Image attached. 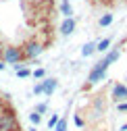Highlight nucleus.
<instances>
[{
	"label": "nucleus",
	"instance_id": "1",
	"mask_svg": "<svg viewBox=\"0 0 127 131\" xmlns=\"http://www.w3.org/2000/svg\"><path fill=\"white\" fill-rule=\"evenodd\" d=\"M0 131H19L17 114L10 106H2L0 110Z\"/></svg>",
	"mask_w": 127,
	"mask_h": 131
},
{
	"label": "nucleus",
	"instance_id": "2",
	"mask_svg": "<svg viewBox=\"0 0 127 131\" xmlns=\"http://www.w3.org/2000/svg\"><path fill=\"white\" fill-rule=\"evenodd\" d=\"M2 62L4 64H15L17 69H21V62H25L23 48L21 46H6L2 52Z\"/></svg>",
	"mask_w": 127,
	"mask_h": 131
},
{
	"label": "nucleus",
	"instance_id": "3",
	"mask_svg": "<svg viewBox=\"0 0 127 131\" xmlns=\"http://www.w3.org/2000/svg\"><path fill=\"white\" fill-rule=\"evenodd\" d=\"M21 48H23V56H25V60H34V58H38V56L46 50V44L40 42V40H29V42H25Z\"/></svg>",
	"mask_w": 127,
	"mask_h": 131
},
{
	"label": "nucleus",
	"instance_id": "4",
	"mask_svg": "<svg viewBox=\"0 0 127 131\" xmlns=\"http://www.w3.org/2000/svg\"><path fill=\"white\" fill-rule=\"evenodd\" d=\"M106 71H108V64H106L104 60H98V62L92 67L90 75H88V83H86V88H92V85H96L98 81H102V79L106 77Z\"/></svg>",
	"mask_w": 127,
	"mask_h": 131
},
{
	"label": "nucleus",
	"instance_id": "5",
	"mask_svg": "<svg viewBox=\"0 0 127 131\" xmlns=\"http://www.w3.org/2000/svg\"><path fill=\"white\" fill-rule=\"evenodd\" d=\"M110 98H113V102H125L127 100V85L125 83H115L113 85V92H110Z\"/></svg>",
	"mask_w": 127,
	"mask_h": 131
},
{
	"label": "nucleus",
	"instance_id": "6",
	"mask_svg": "<svg viewBox=\"0 0 127 131\" xmlns=\"http://www.w3.org/2000/svg\"><path fill=\"white\" fill-rule=\"evenodd\" d=\"M75 27H77V21H75L73 17H69V19H62L58 31H60V36H62V38H69L73 31H75Z\"/></svg>",
	"mask_w": 127,
	"mask_h": 131
},
{
	"label": "nucleus",
	"instance_id": "7",
	"mask_svg": "<svg viewBox=\"0 0 127 131\" xmlns=\"http://www.w3.org/2000/svg\"><path fill=\"white\" fill-rule=\"evenodd\" d=\"M40 83H42L44 96L48 98V96H52V94L56 92V88H58V79H54V77H48V79H42Z\"/></svg>",
	"mask_w": 127,
	"mask_h": 131
},
{
	"label": "nucleus",
	"instance_id": "8",
	"mask_svg": "<svg viewBox=\"0 0 127 131\" xmlns=\"http://www.w3.org/2000/svg\"><path fill=\"white\" fill-rule=\"evenodd\" d=\"M119 56H121V48H113V50H108L106 52V56L102 58L106 64H113V62H117L119 60Z\"/></svg>",
	"mask_w": 127,
	"mask_h": 131
},
{
	"label": "nucleus",
	"instance_id": "9",
	"mask_svg": "<svg viewBox=\"0 0 127 131\" xmlns=\"http://www.w3.org/2000/svg\"><path fill=\"white\" fill-rule=\"evenodd\" d=\"M60 15H62V19L73 17V6H71V0H62V2H60Z\"/></svg>",
	"mask_w": 127,
	"mask_h": 131
},
{
	"label": "nucleus",
	"instance_id": "10",
	"mask_svg": "<svg viewBox=\"0 0 127 131\" xmlns=\"http://www.w3.org/2000/svg\"><path fill=\"white\" fill-rule=\"evenodd\" d=\"M113 21H115V15L113 13H104L98 19V27H108V25H113Z\"/></svg>",
	"mask_w": 127,
	"mask_h": 131
},
{
	"label": "nucleus",
	"instance_id": "11",
	"mask_svg": "<svg viewBox=\"0 0 127 131\" xmlns=\"http://www.w3.org/2000/svg\"><path fill=\"white\" fill-rule=\"evenodd\" d=\"M110 44H113V40H110V38H104V40L96 42V52H108Z\"/></svg>",
	"mask_w": 127,
	"mask_h": 131
},
{
	"label": "nucleus",
	"instance_id": "12",
	"mask_svg": "<svg viewBox=\"0 0 127 131\" xmlns=\"http://www.w3.org/2000/svg\"><path fill=\"white\" fill-rule=\"evenodd\" d=\"M94 52H96V42H88V44H83V48H81V56H92Z\"/></svg>",
	"mask_w": 127,
	"mask_h": 131
},
{
	"label": "nucleus",
	"instance_id": "13",
	"mask_svg": "<svg viewBox=\"0 0 127 131\" xmlns=\"http://www.w3.org/2000/svg\"><path fill=\"white\" fill-rule=\"evenodd\" d=\"M29 121L34 123V125H40V123H42V114L36 112V110H34V112H29Z\"/></svg>",
	"mask_w": 127,
	"mask_h": 131
},
{
	"label": "nucleus",
	"instance_id": "14",
	"mask_svg": "<svg viewBox=\"0 0 127 131\" xmlns=\"http://www.w3.org/2000/svg\"><path fill=\"white\" fill-rule=\"evenodd\" d=\"M31 77H34V79H40V81H42V79L46 77V69H42V67H40V69H36V71H31Z\"/></svg>",
	"mask_w": 127,
	"mask_h": 131
},
{
	"label": "nucleus",
	"instance_id": "15",
	"mask_svg": "<svg viewBox=\"0 0 127 131\" xmlns=\"http://www.w3.org/2000/svg\"><path fill=\"white\" fill-rule=\"evenodd\" d=\"M31 75V71L27 69V67H21V69H17V77L19 79H25V77H29Z\"/></svg>",
	"mask_w": 127,
	"mask_h": 131
},
{
	"label": "nucleus",
	"instance_id": "16",
	"mask_svg": "<svg viewBox=\"0 0 127 131\" xmlns=\"http://www.w3.org/2000/svg\"><path fill=\"white\" fill-rule=\"evenodd\" d=\"M36 112H40V114L48 112V102H40V104H36Z\"/></svg>",
	"mask_w": 127,
	"mask_h": 131
},
{
	"label": "nucleus",
	"instance_id": "17",
	"mask_svg": "<svg viewBox=\"0 0 127 131\" xmlns=\"http://www.w3.org/2000/svg\"><path fill=\"white\" fill-rule=\"evenodd\" d=\"M58 119H60V114H52V117L48 119V127H50V129H54V127H56V123H58Z\"/></svg>",
	"mask_w": 127,
	"mask_h": 131
},
{
	"label": "nucleus",
	"instance_id": "18",
	"mask_svg": "<svg viewBox=\"0 0 127 131\" xmlns=\"http://www.w3.org/2000/svg\"><path fill=\"white\" fill-rule=\"evenodd\" d=\"M94 110H96V114H102V112H104V102H102V100H96Z\"/></svg>",
	"mask_w": 127,
	"mask_h": 131
},
{
	"label": "nucleus",
	"instance_id": "19",
	"mask_svg": "<svg viewBox=\"0 0 127 131\" xmlns=\"http://www.w3.org/2000/svg\"><path fill=\"white\" fill-rule=\"evenodd\" d=\"M75 125H77V127H83V125H86V119H83V117H81L79 112L75 114Z\"/></svg>",
	"mask_w": 127,
	"mask_h": 131
},
{
	"label": "nucleus",
	"instance_id": "20",
	"mask_svg": "<svg viewBox=\"0 0 127 131\" xmlns=\"http://www.w3.org/2000/svg\"><path fill=\"white\" fill-rule=\"evenodd\" d=\"M34 94H36V96H44V90H42V83H36V85H34Z\"/></svg>",
	"mask_w": 127,
	"mask_h": 131
},
{
	"label": "nucleus",
	"instance_id": "21",
	"mask_svg": "<svg viewBox=\"0 0 127 131\" xmlns=\"http://www.w3.org/2000/svg\"><path fill=\"white\" fill-rule=\"evenodd\" d=\"M117 108H119V112H127V100H125V102H119Z\"/></svg>",
	"mask_w": 127,
	"mask_h": 131
},
{
	"label": "nucleus",
	"instance_id": "22",
	"mask_svg": "<svg viewBox=\"0 0 127 131\" xmlns=\"http://www.w3.org/2000/svg\"><path fill=\"white\" fill-rule=\"evenodd\" d=\"M4 48H6V46H4L2 42H0V60H2V52H4Z\"/></svg>",
	"mask_w": 127,
	"mask_h": 131
},
{
	"label": "nucleus",
	"instance_id": "23",
	"mask_svg": "<svg viewBox=\"0 0 127 131\" xmlns=\"http://www.w3.org/2000/svg\"><path fill=\"white\" fill-rule=\"evenodd\" d=\"M94 2H98V4H110V0H94Z\"/></svg>",
	"mask_w": 127,
	"mask_h": 131
},
{
	"label": "nucleus",
	"instance_id": "24",
	"mask_svg": "<svg viewBox=\"0 0 127 131\" xmlns=\"http://www.w3.org/2000/svg\"><path fill=\"white\" fill-rule=\"evenodd\" d=\"M4 67H6V64H4L2 60H0V71H4Z\"/></svg>",
	"mask_w": 127,
	"mask_h": 131
},
{
	"label": "nucleus",
	"instance_id": "25",
	"mask_svg": "<svg viewBox=\"0 0 127 131\" xmlns=\"http://www.w3.org/2000/svg\"><path fill=\"white\" fill-rule=\"evenodd\" d=\"M121 131H127V123H125V125H123V127H121Z\"/></svg>",
	"mask_w": 127,
	"mask_h": 131
},
{
	"label": "nucleus",
	"instance_id": "26",
	"mask_svg": "<svg viewBox=\"0 0 127 131\" xmlns=\"http://www.w3.org/2000/svg\"><path fill=\"white\" fill-rule=\"evenodd\" d=\"M29 131H38V129H36V125H34V127H31V129H29Z\"/></svg>",
	"mask_w": 127,
	"mask_h": 131
},
{
	"label": "nucleus",
	"instance_id": "27",
	"mask_svg": "<svg viewBox=\"0 0 127 131\" xmlns=\"http://www.w3.org/2000/svg\"><path fill=\"white\" fill-rule=\"evenodd\" d=\"M0 110H2V104H0Z\"/></svg>",
	"mask_w": 127,
	"mask_h": 131
}]
</instances>
